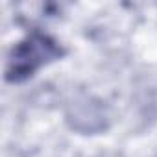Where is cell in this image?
<instances>
[{
    "label": "cell",
    "instance_id": "cell-1",
    "mask_svg": "<svg viewBox=\"0 0 157 157\" xmlns=\"http://www.w3.org/2000/svg\"><path fill=\"white\" fill-rule=\"evenodd\" d=\"M65 54L61 44L50 35L41 32H32L19 44H15L8 56L6 63V80L22 82L30 78L43 65H48L54 59H59Z\"/></svg>",
    "mask_w": 157,
    "mask_h": 157
}]
</instances>
